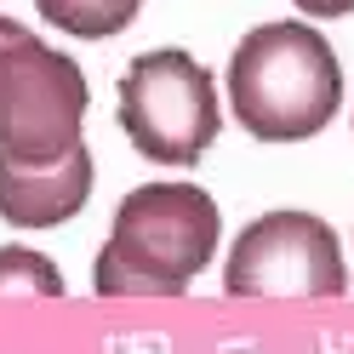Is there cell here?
Wrapping results in <instances>:
<instances>
[{"mask_svg": "<svg viewBox=\"0 0 354 354\" xmlns=\"http://www.w3.org/2000/svg\"><path fill=\"white\" fill-rule=\"evenodd\" d=\"M292 6H297L303 17H348L354 0H292Z\"/></svg>", "mask_w": 354, "mask_h": 354, "instance_id": "9", "label": "cell"}, {"mask_svg": "<svg viewBox=\"0 0 354 354\" xmlns=\"http://www.w3.org/2000/svg\"><path fill=\"white\" fill-rule=\"evenodd\" d=\"M86 75L17 17H0V160L46 166L86 143Z\"/></svg>", "mask_w": 354, "mask_h": 354, "instance_id": "3", "label": "cell"}, {"mask_svg": "<svg viewBox=\"0 0 354 354\" xmlns=\"http://www.w3.org/2000/svg\"><path fill=\"white\" fill-rule=\"evenodd\" d=\"M343 103V63L308 17L257 24L229 57V115L257 143H303Z\"/></svg>", "mask_w": 354, "mask_h": 354, "instance_id": "2", "label": "cell"}, {"mask_svg": "<svg viewBox=\"0 0 354 354\" xmlns=\"http://www.w3.org/2000/svg\"><path fill=\"white\" fill-rule=\"evenodd\" d=\"M92 149L75 143L69 154H57L46 166H17L0 160V217L12 229H57L92 201Z\"/></svg>", "mask_w": 354, "mask_h": 354, "instance_id": "6", "label": "cell"}, {"mask_svg": "<svg viewBox=\"0 0 354 354\" xmlns=\"http://www.w3.org/2000/svg\"><path fill=\"white\" fill-rule=\"evenodd\" d=\"M229 297H343V246L315 212H263L246 223L223 263Z\"/></svg>", "mask_w": 354, "mask_h": 354, "instance_id": "5", "label": "cell"}, {"mask_svg": "<svg viewBox=\"0 0 354 354\" xmlns=\"http://www.w3.org/2000/svg\"><path fill=\"white\" fill-rule=\"evenodd\" d=\"M46 12V24L63 35H80V40H109L120 35L131 17L143 12V0H35Z\"/></svg>", "mask_w": 354, "mask_h": 354, "instance_id": "7", "label": "cell"}, {"mask_svg": "<svg viewBox=\"0 0 354 354\" xmlns=\"http://www.w3.org/2000/svg\"><path fill=\"white\" fill-rule=\"evenodd\" d=\"M223 217L194 183H143L115 206L109 240L92 263L97 297H183L217 257Z\"/></svg>", "mask_w": 354, "mask_h": 354, "instance_id": "1", "label": "cell"}, {"mask_svg": "<svg viewBox=\"0 0 354 354\" xmlns=\"http://www.w3.org/2000/svg\"><path fill=\"white\" fill-rule=\"evenodd\" d=\"M217 126H223L217 80L189 52H177V46L143 52L120 75V131L143 160L194 166L217 143Z\"/></svg>", "mask_w": 354, "mask_h": 354, "instance_id": "4", "label": "cell"}, {"mask_svg": "<svg viewBox=\"0 0 354 354\" xmlns=\"http://www.w3.org/2000/svg\"><path fill=\"white\" fill-rule=\"evenodd\" d=\"M0 292H35V297H63V269L35 252V246H0Z\"/></svg>", "mask_w": 354, "mask_h": 354, "instance_id": "8", "label": "cell"}]
</instances>
